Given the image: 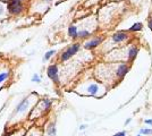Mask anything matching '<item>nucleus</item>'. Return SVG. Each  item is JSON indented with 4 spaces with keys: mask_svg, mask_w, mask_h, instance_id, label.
Here are the masks:
<instances>
[{
    "mask_svg": "<svg viewBox=\"0 0 152 136\" xmlns=\"http://www.w3.org/2000/svg\"><path fill=\"white\" fill-rule=\"evenodd\" d=\"M27 107H28V97H25V99H23V100L20 101V103L16 107L15 112H23V111H25L26 109H27Z\"/></svg>",
    "mask_w": 152,
    "mask_h": 136,
    "instance_id": "6e6552de",
    "label": "nucleus"
},
{
    "mask_svg": "<svg viewBox=\"0 0 152 136\" xmlns=\"http://www.w3.org/2000/svg\"><path fill=\"white\" fill-rule=\"evenodd\" d=\"M80 48H81L80 43H74V44H72L70 47H68L65 51L61 52V55H60V61H67V60H69L74 55H76L77 52L80 51Z\"/></svg>",
    "mask_w": 152,
    "mask_h": 136,
    "instance_id": "f03ea898",
    "label": "nucleus"
},
{
    "mask_svg": "<svg viewBox=\"0 0 152 136\" xmlns=\"http://www.w3.org/2000/svg\"><path fill=\"white\" fill-rule=\"evenodd\" d=\"M98 91H99V86L98 85H90L89 87H88V92H89L91 95H95L96 93H98Z\"/></svg>",
    "mask_w": 152,
    "mask_h": 136,
    "instance_id": "f8f14e48",
    "label": "nucleus"
},
{
    "mask_svg": "<svg viewBox=\"0 0 152 136\" xmlns=\"http://www.w3.org/2000/svg\"><path fill=\"white\" fill-rule=\"evenodd\" d=\"M148 26H149V28L152 31V16H150V17L148 18Z\"/></svg>",
    "mask_w": 152,
    "mask_h": 136,
    "instance_id": "a211bd4d",
    "label": "nucleus"
},
{
    "mask_svg": "<svg viewBox=\"0 0 152 136\" xmlns=\"http://www.w3.org/2000/svg\"><path fill=\"white\" fill-rule=\"evenodd\" d=\"M8 77H9V73H8V71H4V73H1V74H0V84H1V83H4L6 79H8Z\"/></svg>",
    "mask_w": 152,
    "mask_h": 136,
    "instance_id": "2eb2a0df",
    "label": "nucleus"
},
{
    "mask_svg": "<svg viewBox=\"0 0 152 136\" xmlns=\"http://www.w3.org/2000/svg\"><path fill=\"white\" fill-rule=\"evenodd\" d=\"M141 134H150L151 135L152 134V129H141V132H140Z\"/></svg>",
    "mask_w": 152,
    "mask_h": 136,
    "instance_id": "f3484780",
    "label": "nucleus"
},
{
    "mask_svg": "<svg viewBox=\"0 0 152 136\" xmlns=\"http://www.w3.org/2000/svg\"><path fill=\"white\" fill-rule=\"evenodd\" d=\"M102 42H103V38H102V36H95V38L88 41V42L84 44V49H86V50H92V49L96 48L98 45L101 44Z\"/></svg>",
    "mask_w": 152,
    "mask_h": 136,
    "instance_id": "39448f33",
    "label": "nucleus"
},
{
    "mask_svg": "<svg viewBox=\"0 0 152 136\" xmlns=\"http://www.w3.org/2000/svg\"><path fill=\"white\" fill-rule=\"evenodd\" d=\"M56 53V51L55 50H49L48 52H45V57H43V61H47V60H49V59L53 56Z\"/></svg>",
    "mask_w": 152,
    "mask_h": 136,
    "instance_id": "4468645a",
    "label": "nucleus"
},
{
    "mask_svg": "<svg viewBox=\"0 0 152 136\" xmlns=\"http://www.w3.org/2000/svg\"><path fill=\"white\" fill-rule=\"evenodd\" d=\"M77 32H78V30H77V26L76 25H70L69 27H68V30H67L68 36L74 40L77 39Z\"/></svg>",
    "mask_w": 152,
    "mask_h": 136,
    "instance_id": "1a4fd4ad",
    "label": "nucleus"
},
{
    "mask_svg": "<svg viewBox=\"0 0 152 136\" xmlns=\"http://www.w3.org/2000/svg\"><path fill=\"white\" fill-rule=\"evenodd\" d=\"M32 82H34V83H35V82H37V83H40V82H41V79H40V77H39L38 75L35 74V75H33V78H32Z\"/></svg>",
    "mask_w": 152,
    "mask_h": 136,
    "instance_id": "dca6fc26",
    "label": "nucleus"
},
{
    "mask_svg": "<svg viewBox=\"0 0 152 136\" xmlns=\"http://www.w3.org/2000/svg\"><path fill=\"white\" fill-rule=\"evenodd\" d=\"M91 35V32L88 30H81L77 32V39H86Z\"/></svg>",
    "mask_w": 152,
    "mask_h": 136,
    "instance_id": "9b49d317",
    "label": "nucleus"
},
{
    "mask_svg": "<svg viewBox=\"0 0 152 136\" xmlns=\"http://www.w3.org/2000/svg\"><path fill=\"white\" fill-rule=\"evenodd\" d=\"M137 136H142V135H137Z\"/></svg>",
    "mask_w": 152,
    "mask_h": 136,
    "instance_id": "393cba45",
    "label": "nucleus"
},
{
    "mask_svg": "<svg viewBox=\"0 0 152 136\" xmlns=\"http://www.w3.org/2000/svg\"><path fill=\"white\" fill-rule=\"evenodd\" d=\"M47 75L48 77L50 78L53 83L58 84L59 83V77H58V66L56 64L50 65L47 68Z\"/></svg>",
    "mask_w": 152,
    "mask_h": 136,
    "instance_id": "7ed1b4c3",
    "label": "nucleus"
},
{
    "mask_svg": "<svg viewBox=\"0 0 152 136\" xmlns=\"http://www.w3.org/2000/svg\"><path fill=\"white\" fill-rule=\"evenodd\" d=\"M48 135L50 136L56 135V125H55V123L50 124V126L48 127Z\"/></svg>",
    "mask_w": 152,
    "mask_h": 136,
    "instance_id": "ddd939ff",
    "label": "nucleus"
},
{
    "mask_svg": "<svg viewBox=\"0 0 152 136\" xmlns=\"http://www.w3.org/2000/svg\"><path fill=\"white\" fill-rule=\"evenodd\" d=\"M4 12H5V7H4V5L0 2V15H2Z\"/></svg>",
    "mask_w": 152,
    "mask_h": 136,
    "instance_id": "6ab92c4d",
    "label": "nucleus"
},
{
    "mask_svg": "<svg viewBox=\"0 0 152 136\" xmlns=\"http://www.w3.org/2000/svg\"><path fill=\"white\" fill-rule=\"evenodd\" d=\"M128 38H129V35H128L127 32H125V31H118V32H116L113 34L111 41H113L114 43H123V42H125Z\"/></svg>",
    "mask_w": 152,
    "mask_h": 136,
    "instance_id": "20e7f679",
    "label": "nucleus"
},
{
    "mask_svg": "<svg viewBox=\"0 0 152 136\" xmlns=\"http://www.w3.org/2000/svg\"><path fill=\"white\" fill-rule=\"evenodd\" d=\"M5 136H9V135H8V134H7V135H5Z\"/></svg>",
    "mask_w": 152,
    "mask_h": 136,
    "instance_id": "b1692460",
    "label": "nucleus"
},
{
    "mask_svg": "<svg viewBox=\"0 0 152 136\" xmlns=\"http://www.w3.org/2000/svg\"><path fill=\"white\" fill-rule=\"evenodd\" d=\"M145 124H148V125H152V119H146Z\"/></svg>",
    "mask_w": 152,
    "mask_h": 136,
    "instance_id": "412c9836",
    "label": "nucleus"
},
{
    "mask_svg": "<svg viewBox=\"0 0 152 136\" xmlns=\"http://www.w3.org/2000/svg\"><path fill=\"white\" fill-rule=\"evenodd\" d=\"M129 71V66L127 64H121L116 69V76L118 78H123L126 76V74Z\"/></svg>",
    "mask_w": 152,
    "mask_h": 136,
    "instance_id": "423d86ee",
    "label": "nucleus"
},
{
    "mask_svg": "<svg viewBox=\"0 0 152 136\" xmlns=\"http://www.w3.org/2000/svg\"><path fill=\"white\" fill-rule=\"evenodd\" d=\"M142 28H143V24L137 22V23H134L133 25L128 28V32H140Z\"/></svg>",
    "mask_w": 152,
    "mask_h": 136,
    "instance_id": "9d476101",
    "label": "nucleus"
},
{
    "mask_svg": "<svg viewBox=\"0 0 152 136\" xmlns=\"http://www.w3.org/2000/svg\"><path fill=\"white\" fill-rule=\"evenodd\" d=\"M139 51H140V49L136 47V45H132V47H129L128 52H127V59H128L129 61H133L134 59L136 58V56H137Z\"/></svg>",
    "mask_w": 152,
    "mask_h": 136,
    "instance_id": "0eeeda50",
    "label": "nucleus"
},
{
    "mask_svg": "<svg viewBox=\"0 0 152 136\" xmlns=\"http://www.w3.org/2000/svg\"><path fill=\"white\" fill-rule=\"evenodd\" d=\"M25 2L14 1V0H8L7 2V12L12 16H20L25 12Z\"/></svg>",
    "mask_w": 152,
    "mask_h": 136,
    "instance_id": "f257e3e1",
    "label": "nucleus"
},
{
    "mask_svg": "<svg viewBox=\"0 0 152 136\" xmlns=\"http://www.w3.org/2000/svg\"><path fill=\"white\" fill-rule=\"evenodd\" d=\"M126 135V133L125 132H121V133H118V134H116L115 136H125Z\"/></svg>",
    "mask_w": 152,
    "mask_h": 136,
    "instance_id": "aec40b11",
    "label": "nucleus"
},
{
    "mask_svg": "<svg viewBox=\"0 0 152 136\" xmlns=\"http://www.w3.org/2000/svg\"><path fill=\"white\" fill-rule=\"evenodd\" d=\"M43 1H45V2H47V4H49V2H51L52 0H43Z\"/></svg>",
    "mask_w": 152,
    "mask_h": 136,
    "instance_id": "5701e85b",
    "label": "nucleus"
},
{
    "mask_svg": "<svg viewBox=\"0 0 152 136\" xmlns=\"http://www.w3.org/2000/svg\"><path fill=\"white\" fill-rule=\"evenodd\" d=\"M86 127H88V126H86V125H82V126H80V129H81V130H83V129H85V128H86Z\"/></svg>",
    "mask_w": 152,
    "mask_h": 136,
    "instance_id": "4be33fe9",
    "label": "nucleus"
}]
</instances>
